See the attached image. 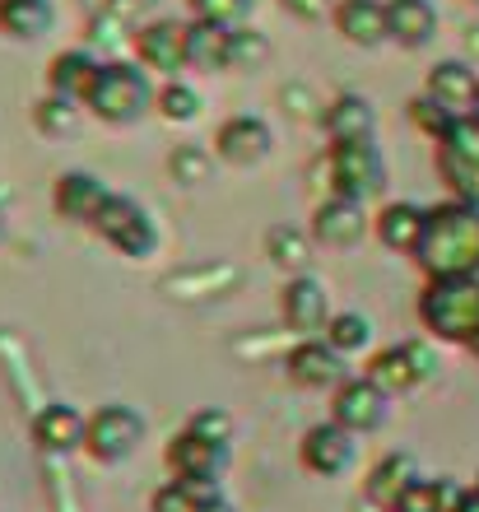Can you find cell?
Segmentation results:
<instances>
[{
	"label": "cell",
	"mask_w": 479,
	"mask_h": 512,
	"mask_svg": "<svg viewBox=\"0 0 479 512\" xmlns=\"http://www.w3.org/2000/svg\"><path fill=\"white\" fill-rule=\"evenodd\" d=\"M414 261L424 266V275H479V205L456 196L428 205Z\"/></svg>",
	"instance_id": "obj_1"
},
{
	"label": "cell",
	"mask_w": 479,
	"mask_h": 512,
	"mask_svg": "<svg viewBox=\"0 0 479 512\" xmlns=\"http://www.w3.org/2000/svg\"><path fill=\"white\" fill-rule=\"evenodd\" d=\"M419 322L442 345L479 340V275H428L419 289Z\"/></svg>",
	"instance_id": "obj_2"
},
{
	"label": "cell",
	"mask_w": 479,
	"mask_h": 512,
	"mask_svg": "<svg viewBox=\"0 0 479 512\" xmlns=\"http://www.w3.org/2000/svg\"><path fill=\"white\" fill-rule=\"evenodd\" d=\"M154 98L159 94H154V84H149L140 61H103L98 80L84 94V108L107 126H135L140 117H149Z\"/></svg>",
	"instance_id": "obj_3"
},
{
	"label": "cell",
	"mask_w": 479,
	"mask_h": 512,
	"mask_svg": "<svg viewBox=\"0 0 479 512\" xmlns=\"http://www.w3.org/2000/svg\"><path fill=\"white\" fill-rule=\"evenodd\" d=\"M326 177H331L335 196H349V201H373L386 191V154L377 149V140H335L326 149Z\"/></svg>",
	"instance_id": "obj_4"
},
{
	"label": "cell",
	"mask_w": 479,
	"mask_h": 512,
	"mask_svg": "<svg viewBox=\"0 0 479 512\" xmlns=\"http://www.w3.org/2000/svg\"><path fill=\"white\" fill-rule=\"evenodd\" d=\"M94 233L117 256H126V261H145V256L159 252V224H154V215H149L135 196H126V191H112V201L103 205Z\"/></svg>",
	"instance_id": "obj_5"
},
{
	"label": "cell",
	"mask_w": 479,
	"mask_h": 512,
	"mask_svg": "<svg viewBox=\"0 0 479 512\" xmlns=\"http://www.w3.org/2000/svg\"><path fill=\"white\" fill-rule=\"evenodd\" d=\"M145 443V415L135 405H98L89 415V433H84V452L98 461V466H121L131 461Z\"/></svg>",
	"instance_id": "obj_6"
},
{
	"label": "cell",
	"mask_w": 479,
	"mask_h": 512,
	"mask_svg": "<svg viewBox=\"0 0 479 512\" xmlns=\"http://www.w3.org/2000/svg\"><path fill=\"white\" fill-rule=\"evenodd\" d=\"M438 177L456 201L479 205V122L456 117L452 131L438 140Z\"/></svg>",
	"instance_id": "obj_7"
},
{
	"label": "cell",
	"mask_w": 479,
	"mask_h": 512,
	"mask_svg": "<svg viewBox=\"0 0 479 512\" xmlns=\"http://www.w3.org/2000/svg\"><path fill=\"white\" fill-rule=\"evenodd\" d=\"M331 419L340 424V429L354 433V438H363V433H382L386 419H391V391L377 387L368 373L345 378L331 391Z\"/></svg>",
	"instance_id": "obj_8"
},
{
	"label": "cell",
	"mask_w": 479,
	"mask_h": 512,
	"mask_svg": "<svg viewBox=\"0 0 479 512\" xmlns=\"http://www.w3.org/2000/svg\"><path fill=\"white\" fill-rule=\"evenodd\" d=\"M363 373H368L377 387L391 391V396H400V391L424 387V382L438 373V359H433V350H428L424 340H405V345H386V350H377Z\"/></svg>",
	"instance_id": "obj_9"
},
{
	"label": "cell",
	"mask_w": 479,
	"mask_h": 512,
	"mask_svg": "<svg viewBox=\"0 0 479 512\" xmlns=\"http://www.w3.org/2000/svg\"><path fill=\"white\" fill-rule=\"evenodd\" d=\"M284 368H289L293 387H303V391H335L349 378V359L326 336L298 340L289 350V359H284Z\"/></svg>",
	"instance_id": "obj_10"
},
{
	"label": "cell",
	"mask_w": 479,
	"mask_h": 512,
	"mask_svg": "<svg viewBox=\"0 0 479 512\" xmlns=\"http://www.w3.org/2000/svg\"><path fill=\"white\" fill-rule=\"evenodd\" d=\"M354 452H359L354 433L340 429L335 419H321V424H312V429L298 438V461H303V471L317 475V480L345 475L349 466H354Z\"/></svg>",
	"instance_id": "obj_11"
},
{
	"label": "cell",
	"mask_w": 479,
	"mask_h": 512,
	"mask_svg": "<svg viewBox=\"0 0 479 512\" xmlns=\"http://www.w3.org/2000/svg\"><path fill=\"white\" fill-rule=\"evenodd\" d=\"M280 317L298 340L326 336V326H331V317H335L326 284L312 280L307 270L303 275H289V284H284V294H280Z\"/></svg>",
	"instance_id": "obj_12"
},
{
	"label": "cell",
	"mask_w": 479,
	"mask_h": 512,
	"mask_svg": "<svg viewBox=\"0 0 479 512\" xmlns=\"http://www.w3.org/2000/svg\"><path fill=\"white\" fill-rule=\"evenodd\" d=\"M228 452H233L228 443H214V438L182 424L173 433L168 452H163V461H168V475H177V480H219L228 466Z\"/></svg>",
	"instance_id": "obj_13"
},
{
	"label": "cell",
	"mask_w": 479,
	"mask_h": 512,
	"mask_svg": "<svg viewBox=\"0 0 479 512\" xmlns=\"http://www.w3.org/2000/svg\"><path fill=\"white\" fill-rule=\"evenodd\" d=\"M135 56H140L145 70L177 75L187 66V24H177V19H145L135 28Z\"/></svg>",
	"instance_id": "obj_14"
},
{
	"label": "cell",
	"mask_w": 479,
	"mask_h": 512,
	"mask_svg": "<svg viewBox=\"0 0 479 512\" xmlns=\"http://www.w3.org/2000/svg\"><path fill=\"white\" fill-rule=\"evenodd\" d=\"M107 201H112V187H107L98 173H84V168L61 173V182H56V191H52L56 215L70 219V224H84V229H94Z\"/></svg>",
	"instance_id": "obj_15"
},
{
	"label": "cell",
	"mask_w": 479,
	"mask_h": 512,
	"mask_svg": "<svg viewBox=\"0 0 479 512\" xmlns=\"http://www.w3.org/2000/svg\"><path fill=\"white\" fill-rule=\"evenodd\" d=\"M270 149H275V135L261 117H228L219 131H214V154L233 168H256V163L270 159Z\"/></svg>",
	"instance_id": "obj_16"
},
{
	"label": "cell",
	"mask_w": 479,
	"mask_h": 512,
	"mask_svg": "<svg viewBox=\"0 0 479 512\" xmlns=\"http://www.w3.org/2000/svg\"><path fill=\"white\" fill-rule=\"evenodd\" d=\"M33 443L52 457H66V452H80L84 447V433H89V415H80L70 401H47L38 405V415L28 424Z\"/></svg>",
	"instance_id": "obj_17"
},
{
	"label": "cell",
	"mask_w": 479,
	"mask_h": 512,
	"mask_svg": "<svg viewBox=\"0 0 479 512\" xmlns=\"http://www.w3.org/2000/svg\"><path fill=\"white\" fill-rule=\"evenodd\" d=\"M363 233H368V210L363 201H349V196H326V201L312 210V238L321 247H354L363 243Z\"/></svg>",
	"instance_id": "obj_18"
},
{
	"label": "cell",
	"mask_w": 479,
	"mask_h": 512,
	"mask_svg": "<svg viewBox=\"0 0 479 512\" xmlns=\"http://www.w3.org/2000/svg\"><path fill=\"white\" fill-rule=\"evenodd\" d=\"M149 512H233L224 480H163L149 494Z\"/></svg>",
	"instance_id": "obj_19"
},
{
	"label": "cell",
	"mask_w": 479,
	"mask_h": 512,
	"mask_svg": "<svg viewBox=\"0 0 479 512\" xmlns=\"http://www.w3.org/2000/svg\"><path fill=\"white\" fill-rule=\"evenodd\" d=\"M335 33L354 47H382L391 42V19H386V0H340L331 10Z\"/></svg>",
	"instance_id": "obj_20"
},
{
	"label": "cell",
	"mask_w": 479,
	"mask_h": 512,
	"mask_svg": "<svg viewBox=\"0 0 479 512\" xmlns=\"http://www.w3.org/2000/svg\"><path fill=\"white\" fill-rule=\"evenodd\" d=\"M414 480H419V461H414L410 452H386L382 461H373V466H368L363 499L373 503V508L391 512V508H396V499L414 485Z\"/></svg>",
	"instance_id": "obj_21"
},
{
	"label": "cell",
	"mask_w": 479,
	"mask_h": 512,
	"mask_svg": "<svg viewBox=\"0 0 479 512\" xmlns=\"http://www.w3.org/2000/svg\"><path fill=\"white\" fill-rule=\"evenodd\" d=\"M424 219H428L424 205H414V201H386L382 210H377V219H373V233H377V243H382L386 252L414 256L419 238H424Z\"/></svg>",
	"instance_id": "obj_22"
},
{
	"label": "cell",
	"mask_w": 479,
	"mask_h": 512,
	"mask_svg": "<svg viewBox=\"0 0 479 512\" xmlns=\"http://www.w3.org/2000/svg\"><path fill=\"white\" fill-rule=\"evenodd\" d=\"M424 94L438 98L442 108L456 112V117H470V112H475V98H479V75L466 61H438V66L428 70Z\"/></svg>",
	"instance_id": "obj_23"
},
{
	"label": "cell",
	"mask_w": 479,
	"mask_h": 512,
	"mask_svg": "<svg viewBox=\"0 0 479 512\" xmlns=\"http://www.w3.org/2000/svg\"><path fill=\"white\" fill-rule=\"evenodd\" d=\"M98 70H103V61H98L94 47H66V52H56L52 66H47V89L84 103L89 84L98 80Z\"/></svg>",
	"instance_id": "obj_24"
},
{
	"label": "cell",
	"mask_w": 479,
	"mask_h": 512,
	"mask_svg": "<svg viewBox=\"0 0 479 512\" xmlns=\"http://www.w3.org/2000/svg\"><path fill=\"white\" fill-rule=\"evenodd\" d=\"M386 19H391V42L410 47V52L438 38V10H433V0H386Z\"/></svg>",
	"instance_id": "obj_25"
},
{
	"label": "cell",
	"mask_w": 479,
	"mask_h": 512,
	"mask_svg": "<svg viewBox=\"0 0 479 512\" xmlns=\"http://www.w3.org/2000/svg\"><path fill=\"white\" fill-rule=\"evenodd\" d=\"M321 126H326V135H331V145L335 140H373L377 112H373V103H368L363 94H340L331 108H326Z\"/></svg>",
	"instance_id": "obj_26"
},
{
	"label": "cell",
	"mask_w": 479,
	"mask_h": 512,
	"mask_svg": "<svg viewBox=\"0 0 479 512\" xmlns=\"http://www.w3.org/2000/svg\"><path fill=\"white\" fill-rule=\"evenodd\" d=\"M56 24L52 0H0V33L14 42H38Z\"/></svg>",
	"instance_id": "obj_27"
},
{
	"label": "cell",
	"mask_w": 479,
	"mask_h": 512,
	"mask_svg": "<svg viewBox=\"0 0 479 512\" xmlns=\"http://www.w3.org/2000/svg\"><path fill=\"white\" fill-rule=\"evenodd\" d=\"M228 33L233 28L191 19L187 24V66L191 70H228Z\"/></svg>",
	"instance_id": "obj_28"
},
{
	"label": "cell",
	"mask_w": 479,
	"mask_h": 512,
	"mask_svg": "<svg viewBox=\"0 0 479 512\" xmlns=\"http://www.w3.org/2000/svg\"><path fill=\"white\" fill-rule=\"evenodd\" d=\"M461 494H466V489H456L452 480H428V475H419V480L396 499L391 512H452Z\"/></svg>",
	"instance_id": "obj_29"
},
{
	"label": "cell",
	"mask_w": 479,
	"mask_h": 512,
	"mask_svg": "<svg viewBox=\"0 0 479 512\" xmlns=\"http://www.w3.org/2000/svg\"><path fill=\"white\" fill-rule=\"evenodd\" d=\"M84 117V103L80 98H66V94H47L38 98V108H33V126H38L42 135H70L75 126H80Z\"/></svg>",
	"instance_id": "obj_30"
},
{
	"label": "cell",
	"mask_w": 479,
	"mask_h": 512,
	"mask_svg": "<svg viewBox=\"0 0 479 512\" xmlns=\"http://www.w3.org/2000/svg\"><path fill=\"white\" fill-rule=\"evenodd\" d=\"M326 340H331L345 359H354V354L373 350V322H368L363 312H335L331 326H326Z\"/></svg>",
	"instance_id": "obj_31"
},
{
	"label": "cell",
	"mask_w": 479,
	"mask_h": 512,
	"mask_svg": "<svg viewBox=\"0 0 479 512\" xmlns=\"http://www.w3.org/2000/svg\"><path fill=\"white\" fill-rule=\"evenodd\" d=\"M154 108H159V117L163 122H173V126H191L205 112V98L191 89V84H182V80H168L159 89V98H154Z\"/></svg>",
	"instance_id": "obj_32"
},
{
	"label": "cell",
	"mask_w": 479,
	"mask_h": 512,
	"mask_svg": "<svg viewBox=\"0 0 479 512\" xmlns=\"http://www.w3.org/2000/svg\"><path fill=\"white\" fill-rule=\"evenodd\" d=\"M214 159H219L214 149L177 145L173 154H168V173H173V182H182V187H196V182H210Z\"/></svg>",
	"instance_id": "obj_33"
},
{
	"label": "cell",
	"mask_w": 479,
	"mask_h": 512,
	"mask_svg": "<svg viewBox=\"0 0 479 512\" xmlns=\"http://www.w3.org/2000/svg\"><path fill=\"white\" fill-rule=\"evenodd\" d=\"M270 56L266 33H256L252 24H242L228 33V70H256Z\"/></svg>",
	"instance_id": "obj_34"
},
{
	"label": "cell",
	"mask_w": 479,
	"mask_h": 512,
	"mask_svg": "<svg viewBox=\"0 0 479 512\" xmlns=\"http://www.w3.org/2000/svg\"><path fill=\"white\" fill-rule=\"evenodd\" d=\"M266 252H270V261L275 266H284V270H293V275H303V266H307V233L303 229H270L266 233Z\"/></svg>",
	"instance_id": "obj_35"
},
{
	"label": "cell",
	"mask_w": 479,
	"mask_h": 512,
	"mask_svg": "<svg viewBox=\"0 0 479 512\" xmlns=\"http://www.w3.org/2000/svg\"><path fill=\"white\" fill-rule=\"evenodd\" d=\"M196 19H210V24H224V28H242L252 19L256 0H187Z\"/></svg>",
	"instance_id": "obj_36"
},
{
	"label": "cell",
	"mask_w": 479,
	"mask_h": 512,
	"mask_svg": "<svg viewBox=\"0 0 479 512\" xmlns=\"http://www.w3.org/2000/svg\"><path fill=\"white\" fill-rule=\"evenodd\" d=\"M410 122L419 126V131L428 135V140H433V145H438L442 135L452 131V122H456V112H447L438 103V98H428V94H419V98H410Z\"/></svg>",
	"instance_id": "obj_37"
},
{
	"label": "cell",
	"mask_w": 479,
	"mask_h": 512,
	"mask_svg": "<svg viewBox=\"0 0 479 512\" xmlns=\"http://www.w3.org/2000/svg\"><path fill=\"white\" fill-rule=\"evenodd\" d=\"M187 429H196V433H205V438H214V443L233 447V419H228L224 410H196V415L187 419Z\"/></svg>",
	"instance_id": "obj_38"
},
{
	"label": "cell",
	"mask_w": 479,
	"mask_h": 512,
	"mask_svg": "<svg viewBox=\"0 0 479 512\" xmlns=\"http://www.w3.org/2000/svg\"><path fill=\"white\" fill-rule=\"evenodd\" d=\"M293 19H321V14L335 10V0H280Z\"/></svg>",
	"instance_id": "obj_39"
},
{
	"label": "cell",
	"mask_w": 479,
	"mask_h": 512,
	"mask_svg": "<svg viewBox=\"0 0 479 512\" xmlns=\"http://www.w3.org/2000/svg\"><path fill=\"white\" fill-rule=\"evenodd\" d=\"M452 512H479V489H466L461 499H456V508Z\"/></svg>",
	"instance_id": "obj_40"
},
{
	"label": "cell",
	"mask_w": 479,
	"mask_h": 512,
	"mask_svg": "<svg viewBox=\"0 0 479 512\" xmlns=\"http://www.w3.org/2000/svg\"><path fill=\"white\" fill-rule=\"evenodd\" d=\"M5 229H10V219H5V205H0V238H5Z\"/></svg>",
	"instance_id": "obj_41"
},
{
	"label": "cell",
	"mask_w": 479,
	"mask_h": 512,
	"mask_svg": "<svg viewBox=\"0 0 479 512\" xmlns=\"http://www.w3.org/2000/svg\"><path fill=\"white\" fill-rule=\"evenodd\" d=\"M470 117H475V122H479V98H475V112H470Z\"/></svg>",
	"instance_id": "obj_42"
},
{
	"label": "cell",
	"mask_w": 479,
	"mask_h": 512,
	"mask_svg": "<svg viewBox=\"0 0 479 512\" xmlns=\"http://www.w3.org/2000/svg\"><path fill=\"white\" fill-rule=\"evenodd\" d=\"M470 350H475V354H479V340H475V345H470Z\"/></svg>",
	"instance_id": "obj_43"
},
{
	"label": "cell",
	"mask_w": 479,
	"mask_h": 512,
	"mask_svg": "<svg viewBox=\"0 0 479 512\" xmlns=\"http://www.w3.org/2000/svg\"><path fill=\"white\" fill-rule=\"evenodd\" d=\"M470 5H479V0H470Z\"/></svg>",
	"instance_id": "obj_44"
},
{
	"label": "cell",
	"mask_w": 479,
	"mask_h": 512,
	"mask_svg": "<svg viewBox=\"0 0 479 512\" xmlns=\"http://www.w3.org/2000/svg\"><path fill=\"white\" fill-rule=\"evenodd\" d=\"M475 489H479V480H475Z\"/></svg>",
	"instance_id": "obj_45"
},
{
	"label": "cell",
	"mask_w": 479,
	"mask_h": 512,
	"mask_svg": "<svg viewBox=\"0 0 479 512\" xmlns=\"http://www.w3.org/2000/svg\"><path fill=\"white\" fill-rule=\"evenodd\" d=\"M335 5H340V0H335Z\"/></svg>",
	"instance_id": "obj_46"
}]
</instances>
